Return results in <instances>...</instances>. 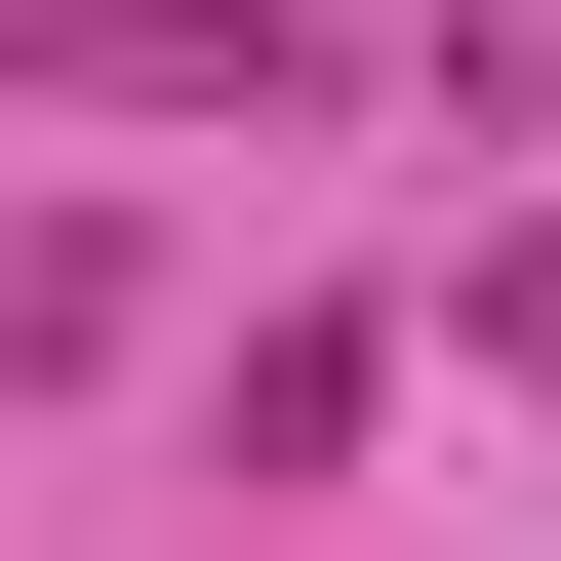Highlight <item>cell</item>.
Returning a JSON list of instances; mask_svg holds the SVG:
<instances>
[{
    "instance_id": "1",
    "label": "cell",
    "mask_w": 561,
    "mask_h": 561,
    "mask_svg": "<svg viewBox=\"0 0 561 561\" xmlns=\"http://www.w3.org/2000/svg\"><path fill=\"white\" fill-rule=\"evenodd\" d=\"M0 81H41V121H362L401 41H362V0H0Z\"/></svg>"
}]
</instances>
